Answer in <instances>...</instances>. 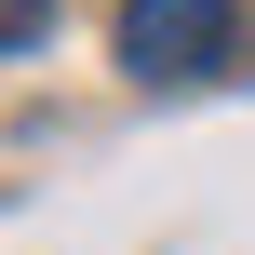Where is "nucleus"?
I'll list each match as a JSON object with an SVG mask.
<instances>
[{
	"label": "nucleus",
	"mask_w": 255,
	"mask_h": 255,
	"mask_svg": "<svg viewBox=\"0 0 255 255\" xmlns=\"http://www.w3.org/2000/svg\"><path fill=\"white\" fill-rule=\"evenodd\" d=\"M0 40H40V0H0Z\"/></svg>",
	"instance_id": "nucleus-2"
},
{
	"label": "nucleus",
	"mask_w": 255,
	"mask_h": 255,
	"mask_svg": "<svg viewBox=\"0 0 255 255\" xmlns=\"http://www.w3.org/2000/svg\"><path fill=\"white\" fill-rule=\"evenodd\" d=\"M229 54V0H121V67L134 81H202Z\"/></svg>",
	"instance_id": "nucleus-1"
}]
</instances>
